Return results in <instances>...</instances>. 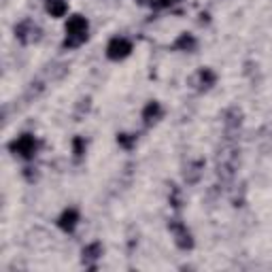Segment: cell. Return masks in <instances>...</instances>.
Instances as JSON below:
<instances>
[{"mask_svg":"<svg viewBox=\"0 0 272 272\" xmlns=\"http://www.w3.org/2000/svg\"><path fill=\"white\" fill-rule=\"evenodd\" d=\"M66 45L70 47H75L79 43H83L85 41V36H87V19L83 17V15H73L68 21H66Z\"/></svg>","mask_w":272,"mask_h":272,"instance_id":"1","label":"cell"},{"mask_svg":"<svg viewBox=\"0 0 272 272\" xmlns=\"http://www.w3.org/2000/svg\"><path fill=\"white\" fill-rule=\"evenodd\" d=\"M11 149L21 157H32L36 151V140H34V136H30V134H21L13 140Z\"/></svg>","mask_w":272,"mask_h":272,"instance_id":"2","label":"cell"},{"mask_svg":"<svg viewBox=\"0 0 272 272\" xmlns=\"http://www.w3.org/2000/svg\"><path fill=\"white\" fill-rule=\"evenodd\" d=\"M132 51V43L130 41H126V38H113V41L109 43L107 47V55H109V60H124L126 55H130Z\"/></svg>","mask_w":272,"mask_h":272,"instance_id":"3","label":"cell"},{"mask_svg":"<svg viewBox=\"0 0 272 272\" xmlns=\"http://www.w3.org/2000/svg\"><path fill=\"white\" fill-rule=\"evenodd\" d=\"M77 221H79V213L75 211V209H68V211H64L62 213V217H60V228L64 230V232H73L75 230V226H77Z\"/></svg>","mask_w":272,"mask_h":272,"instance_id":"4","label":"cell"},{"mask_svg":"<svg viewBox=\"0 0 272 272\" xmlns=\"http://www.w3.org/2000/svg\"><path fill=\"white\" fill-rule=\"evenodd\" d=\"M172 232H174V236H177V245L181 247V249H189V247H191L189 232L183 226H172Z\"/></svg>","mask_w":272,"mask_h":272,"instance_id":"5","label":"cell"},{"mask_svg":"<svg viewBox=\"0 0 272 272\" xmlns=\"http://www.w3.org/2000/svg\"><path fill=\"white\" fill-rule=\"evenodd\" d=\"M47 11L51 13V17H62V15L68 11V4L64 2V0H49V4H47Z\"/></svg>","mask_w":272,"mask_h":272,"instance_id":"6","label":"cell"},{"mask_svg":"<svg viewBox=\"0 0 272 272\" xmlns=\"http://www.w3.org/2000/svg\"><path fill=\"white\" fill-rule=\"evenodd\" d=\"M100 255H102L100 243H92L90 247H85L83 249V260H96V258H100Z\"/></svg>","mask_w":272,"mask_h":272,"instance_id":"7","label":"cell"},{"mask_svg":"<svg viewBox=\"0 0 272 272\" xmlns=\"http://www.w3.org/2000/svg\"><path fill=\"white\" fill-rule=\"evenodd\" d=\"M157 115H159V105H157V102H149L147 109H145V113H142V119H145L147 124H151Z\"/></svg>","mask_w":272,"mask_h":272,"instance_id":"8","label":"cell"},{"mask_svg":"<svg viewBox=\"0 0 272 272\" xmlns=\"http://www.w3.org/2000/svg\"><path fill=\"white\" fill-rule=\"evenodd\" d=\"M194 45H196V41H194V36H189V34H183L179 41H177V47H179V49H191Z\"/></svg>","mask_w":272,"mask_h":272,"instance_id":"9","label":"cell"},{"mask_svg":"<svg viewBox=\"0 0 272 272\" xmlns=\"http://www.w3.org/2000/svg\"><path fill=\"white\" fill-rule=\"evenodd\" d=\"M73 145H75V155H77V157H81V155H83V149H85L83 138H75V140H73Z\"/></svg>","mask_w":272,"mask_h":272,"instance_id":"10","label":"cell"},{"mask_svg":"<svg viewBox=\"0 0 272 272\" xmlns=\"http://www.w3.org/2000/svg\"><path fill=\"white\" fill-rule=\"evenodd\" d=\"M172 2H177V0H162L159 4H162V6H168V4H172Z\"/></svg>","mask_w":272,"mask_h":272,"instance_id":"11","label":"cell"},{"mask_svg":"<svg viewBox=\"0 0 272 272\" xmlns=\"http://www.w3.org/2000/svg\"><path fill=\"white\" fill-rule=\"evenodd\" d=\"M140 2H147V0H140Z\"/></svg>","mask_w":272,"mask_h":272,"instance_id":"12","label":"cell"}]
</instances>
